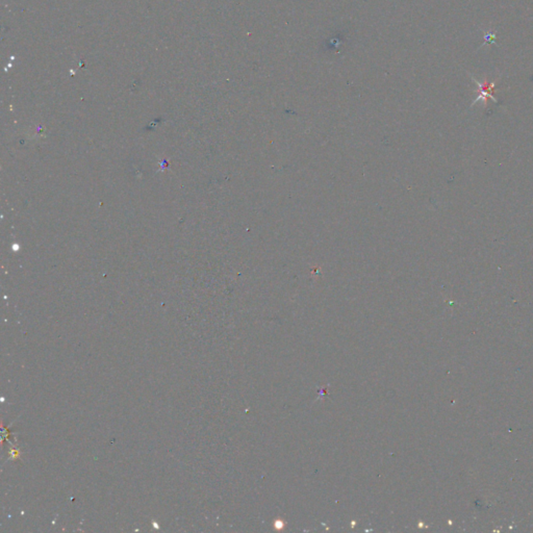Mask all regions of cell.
<instances>
[{
  "label": "cell",
  "instance_id": "1",
  "mask_svg": "<svg viewBox=\"0 0 533 533\" xmlns=\"http://www.w3.org/2000/svg\"><path fill=\"white\" fill-rule=\"evenodd\" d=\"M478 85H479V88H480V95H479L478 98L473 102V104H474L475 102L479 101V100H483L484 103H485V105H486L488 99H492V100H494V101H495L496 103H498V101H497L496 98H495L494 95H493V94H494V86H495V83H478Z\"/></svg>",
  "mask_w": 533,
  "mask_h": 533
}]
</instances>
